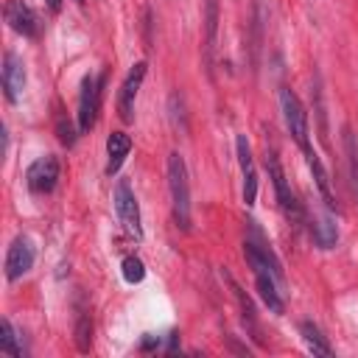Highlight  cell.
<instances>
[{
    "label": "cell",
    "instance_id": "obj_4",
    "mask_svg": "<svg viewBox=\"0 0 358 358\" xmlns=\"http://www.w3.org/2000/svg\"><path fill=\"white\" fill-rule=\"evenodd\" d=\"M280 109H282L285 129H288V134L294 137V143L299 145V151L313 148V145H310V123H308V112H305L302 101H299L288 87L280 90Z\"/></svg>",
    "mask_w": 358,
    "mask_h": 358
},
{
    "label": "cell",
    "instance_id": "obj_2",
    "mask_svg": "<svg viewBox=\"0 0 358 358\" xmlns=\"http://www.w3.org/2000/svg\"><path fill=\"white\" fill-rule=\"evenodd\" d=\"M266 171H268V179L274 185V196H277V204L282 210V215L294 224V227H305V204L294 196L291 185H288V176L277 159V154L271 148H266Z\"/></svg>",
    "mask_w": 358,
    "mask_h": 358
},
{
    "label": "cell",
    "instance_id": "obj_6",
    "mask_svg": "<svg viewBox=\"0 0 358 358\" xmlns=\"http://www.w3.org/2000/svg\"><path fill=\"white\" fill-rule=\"evenodd\" d=\"M59 173H62V168H59V159H56L53 154H45V157L34 159V162L28 165V171H25L28 190L36 193V196L50 193V190L56 187V182H59Z\"/></svg>",
    "mask_w": 358,
    "mask_h": 358
},
{
    "label": "cell",
    "instance_id": "obj_21",
    "mask_svg": "<svg viewBox=\"0 0 358 358\" xmlns=\"http://www.w3.org/2000/svg\"><path fill=\"white\" fill-rule=\"evenodd\" d=\"M120 268H123V280H126V282H143V277H145V266H143V260H140L137 255L123 257Z\"/></svg>",
    "mask_w": 358,
    "mask_h": 358
},
{
    "label": "cell",
    "instance_id": "obj_22",
    "mask_svg": "<svg viewBox=\"0 0 358 358\" xmlns=\"http://www.w3.org/2000/svg\"><path fill=\"white\" fill-rule=\"evenodd\" d=\"M56 131H59V140H62L64 145H73V143H76V131H73L70 120L64 123V117H62V115L56 117Z\"/></svg>",
    "mask_w": 358,
    "mask_h": 358
},
{
    "label": "cell",
    "instance_id": "obj_17",
    "mask_svg": "<svg viewBox=\"0 0 358 358\" xmlns=\"http://www.w3.org/2000/svg\"><path fill=\"white\" fill-rule=\"evenodd\" d=\"M344 148H347V162H350V182L358 199V140L350 129H344Z\"/></svg>",
    "mask_w": 358,
    "mask_h": 358
},
{
    "label": "cell",
    "instance_id": "obj_12",
    "mask_svg": "<svg viewBox=\"0 0 358 358\" xmlns=\"http://www.w3.org/2000/svg\"><path fill=\"white\" fill-rule=\"evenodd\" d=\"M302 157H305V162H308V168H310V173H313V182H316V190H319V196H322L324 207H327L330 213H338L341 207H338V199H336V193H333V182H330L327 168L322 165V159L316 157V151H313V148L302 151Z\"/></svg>",
    "mask_w": 358,
    "mask_h": 358
},
{
    "label": "cell",
    "instance_id": "obj_1",
    "mask_svg": "<svg viewBox=\"0 0 358 358\" xmlns=\"http://www.w3.org/2000/svg\"><path fill=\"white\" fill-rule=\"evenodd\" d=\"M168 190H171V207L173 221L179 229H190V182H187V165L179 151L168 154Z\"/></svg>",
    "mask_w": 358,
    "mask_h": 358
},
{
    "label": "cell",
    "instance_id": "obj_18",
    "mask_svg": "<svg viewBox=\"0 0 358 358\" xmlns=\"http://www.w3.org/2000/svg\"><path fill=\"white\" fill-rule=\"evenodd\" d=\"M0 350L8 355H22V347L17 341V330L11 327L8 319H0Z\"/></svg>",
    "mask_w": 358,
    "mask_h": 358
},
{
    "label": "cell",
    "instance_id": "obj_7",
    "mask_svg": "<svg viewBox=\"0 0 358 358\" xmlns=\"http://www.w3.org/2000/svg\"><path fill=\"white\" fill-rule=\"evenodd\" d=\"M34 257H36V249L31 243L28 235H17L6 252V280L8 282H17L20 277H25L31 268H34Z\"/></svg>",
    "mask_w": 358,
    "mask_h": 358
},
{
    "label": "cell",
    "instance_id": "obj_10",
    "mask_svg": "<svg viewBox=\"0 0 358 358\" xmlns=\"http://www.w3.org/2000/svg\"><path fill=\"white\" fill-rule=\"evenodd\" d=\"M235 154H238V165H241V176H243V204L252 207L257 199V171H255L252 145H249L246 134L235 137Z\"/></svg>",
    "mask_w": 358,
    "mask_h": 358
},
{
    "label": "cell",
    "instance_id": "obj_13",
    "mask_svg": "<svg viewBox=\"0 0 358 358\" xmlns=\"http://www.w3.org/2000/svg\"><path fill=\"white\" fill-rule=\"evenodd\" d=\"M305 227L310 232V241L319 246V249H333L336 241H338V229H336V221L330 215H319V213H310L305 207Z\"/></svg>",
    "mask_w": 358,
    "mask_h": 358
},
{
    "label": "cell",
    "instance_id": "obj_8",
    "mask_svg": "<svg viewBox=\"0 0 358 358\" xmlns=\"http://www.w3.org/2000/svg\"><path fill=\"white\" fill-rule=\"evenodd\" d=\"M3 17H6L8 28H11L14 34H20V36L34 39V36H39V31H42V22H39L36 11H34L25 0H6Z\"/></svg>",
    "mask_w": 358,
    "mask_h": 358
},
{
    "label": "cell",
    "instance_id": "obj_14",
    "mask_svg": "<svg viewBox=\"0 0 358 358\" xmlns=\"http://www.w3.org/2000/svg\"><path fill=\"white\" fill-rule=\"evenodd\" d=\"M224 277H227V282L232 285V294H235V302H238V308H241V322H243V327H246V336H252L257 344H263V336H260V324H257V313H255L252 299L243 294V288H241L229 274H224Z\"/></svg>",
    "mask_w": 358,
    "mask_h": 358
},
{
    "label": "cell",
    "instance_id": "obj_11",
    "mask_svg": "<svg viewBox=\"0 0 358 358\" xmlns=\"http://www.w3.org/2000/svg\"><path fill=\"white\" fill-rule=\"evenodd\" d=\"M3 92H6V101L8 103H17L22 90H25V64L22 59L14 53V50H6L3 53Z\"/></svg>",
    "mask_w": 358,
    "mask_h": 358
},
{
    "label": "cell",
    "instance_id": "obj_23",
    "mask_svg": "<svg viewBox=\"0 0 358 358\" xmlns=\"http://www.w3.org/2000/svg\"><path fill=\"white\" fill-rule=\"evenodd\" d=\"M45 6H48L53 14H56V11H62V0H45Z\"/></svg>",
    "mask_w": 358,
    "mask_h": 358
},
{
    "label": "cell",
    "instance_id": "obj_20",
    "mask_svg": "<svg viewBox=\"0 0 358 358\" xmlns=\"http://www.w3.org/2000/svg\"><path fill=\"white\" fill-rule=\"evenodd\" d=\"M215 34H218V3L215 0H207V62H213Z\"/></svg>",
    "mask_w": 358,
    "mask_h": 358
},
{
    "label": "cell",
    "instance_id": "obj_19",
    "mask_svg": "<svg viewBox=\"0 0 358 358\" xmlns=\"http://www.w3.org/2000/svg\"><path fill=\"white\" fill-rule=\"evenodd\" d=\"M73 333H76V347H78L81 352H87V350L92 347V322H90L87 313H78Z\"/></svg>",
    "mask_w": 358,
    "mask_h": 358
},
{
    "label": "cell",
    "instance_id": "obj_5",
    "mask_svg": "<svg viewBox=\"0 0 358 358\" xmlns=\"http://www.w3.org/2000/svg\"><path fill=\"white\" fill-rule=\"evenodd\" d=\"M115 210H117V218L123 224V229L134 238H143V224H140V204H137V196L131 190V185L126 179H120L115 185Z\"/></svg>",
    "mask_w": 358,
    "mask_h": 358
},
{
    "label": "cell",
    "instance_id": "obj_16",
    "mask_svg": "<svg viewBox=\"0 0 358 358\" xmlns=\"http://www.w3.org/2000/svg\"><path fill=\"white\" fill-rule=\"evenodd\" d=\"M299 333H302V338H305V344L313 355H333L330 341L322 336V330L313 322H299Z\"/></svg>",
    "mask_w": 358,
    "mask_h": 358
},
{
    "label": "cell",
    "instance_id": "obj_9",
    "mask_svg": "<svg viewBox=\"0 0 358 358\" xmlns=\"http://www.w3.org/2000/svg\"><path fill=\"white\" fill-rule=\"evenodd\" d=\"M145 70H148V62H137L131 64V70L126 73L123 84H120V92H117V112L126 123L134 120V101H137V92L143 87V78H145Z\"/></svg>",
    "mask_w": 358,
    "mask_h": 358
},
{
    "label": "cell",
    "instance_id": "obj_15",
    "mask_svg": "<svg viewBox=\"0 0 358 358\" xmlns=\"http://www.w3.org/2000/svg\"><path fill=\"white\" fill-rule=\"evenodd\" d=\"M129 151H131V137H129L126 131H112V134L106 137V157H109V159H106V173H109V176L123 168Z\"/></svg>",
    "mask_w": 358,
    "mask_h": 358
},
{
    "label": "cell",
    "instance_id": "obj_3",
    "mask_svg": "<svg viewBox=\"0 0 358 358\" xmlns=\"http://www.w3.org/2000/svg\"><path fill=\"white\" fill-rule=\"evenodd\" d=\"M103 87H106V73H90L81 81V92H78V134H87L101 112V98H103Z\"/></svg>",
    "mask_w": 358,
    "mask_h": 358
}]
</instances>
